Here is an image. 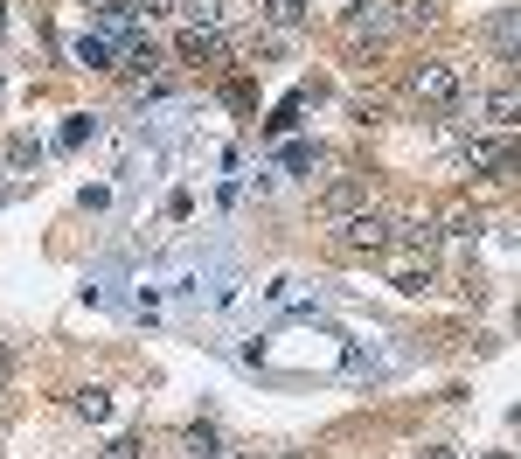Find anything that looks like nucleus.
Here are the masks:
<instances>
[{
	"instance_id": "17",
	"label": "nucleus",
	"mask_w": 521,
	"mask_h": 459,
	"mask_svg": "<svg viewBox=\"0 0 521 459\" xmlns=\"http://www.w3.org/2000/svg\"><path fill=\"white\" fill-rule=\"evenodd\" d=\"M271 459H306V453H271Z\"/></svg>"
},
{
	"instance_id": "13",
	"label": "nucleus",
	"mask_w": 521,
	"mask_h": 459,
	"mask_svg": "<svg viewBox=\"0 0 521 459\" xmlns=\"http://www.w3.org/2000/svg\"><path fill=\"white\" fill-rule=\"evenodd\" d=\"M77 411H84V418H98V425H105V418H112V397H105V390H84V397H77Z\"/></svg>"
},
{
	"instance_id": "11",
	"label": "nucleus",
	"mask_w": 521,
	"mask_h": 459,
	"mask_svg": "<svg viewBox=\"0 0 521 459\" xmlns=\"http://www.w3.org/2000/svg\"><path fill=\"white\" fill-rule=\"evenodd\" d=\"M487 119H494V126H515V84H501V91L487 98Z\"/></svg>"
},
{
	"instance_id": "20",
	"label": "nucleus",
	"mask_w": 521,
	"mask_h": 459,
	"mask_svg": "<svg viewBox=\"0 0 521 459\" xmlns=\"http://www.w3.org/2000/svg\"><path fill=\"white\" fill-rule=\"evenodd\" d=\"M0 28H7V7H0Z\"/></svg>"
},
{
	"instance_id": "16",
	"label": "nucleus",
	"mask_w": 521,
	"mask_h": 459,
	"mask_svg": "<svg viewBox=\"0 0 521 459\" xmlns=\"http://www.w3.org/2000/svg\"><path fill=\"white\" fill-rule=\"evenodd\" d=\"M174 0H132V14H167Z\"/></svg>"
},
{
	"instance_id": "4",
	"label": "nucleus",
	"mask_w": 521,
	"mask_h": 459,
	"mask_svg": "<svg viewBox=\"0 0 521 459\" xmlns=\"http://www.w3.org/2000/svg\"><path fill=\"white\" fill-rule=\"evenodd\" d=\"M174 56H181V63H216L223 42H216V28H188V35L174 42Z\"/></svg>"
},
{
	"instance_id": "10",
	"label": "nucleus",
	"mask_w": 521,
	"mask_h": 459,
	"mask_svg": "<svg viewBox=\"0 0 521 459\" xmlns=\"http://www.w3.org/2000/svg\"><path fill=\"white\" fill-rule=\"evenodd\" d=\"M174 7H181L195 28H216V21H223V0H174Z\"/></svg>"
},
{
	"instance_id": "3",
	"label": "nucleus",
	"mask_w": 521,
	"mask_h": 459,
	"mask_svg": "<svg viewBox=\"0 0 521 459\" xmlns=\"http://www.w3.org/2000/svg\"><path fill=\"white\" fill-rule=\"evenodd\" d=\"M341 28H348L355 42H362V35H369V42H383V35L396 28V7H390V0H362V7H348V14H341Z\"/></svg>"
},
{
	"instance_id": "19",
	"label": "nucleus",
	"mask_w": 521,
	"mask_h": 459,
	"mask_svg": "<svg viewBox=\"0 0 521 459\" xmlns=\"http://www.w3.org/2000/svg\"><path fill=\"white\" fill-rule=\"evenodd\" d=\"M487 459H515V453H487Z\"/></svg>"
},
{
	"instance_id": "8",
	"label": "nucleus",
	"mask_w": 521,
	"mask_h": 459,
	"mask_svg": "<svg viewBox=\"0 0 521 459\" xmlns=\"http://www.w3.org/2000/svg\"><path fill=\"white\" fill-rule=\"evenodd\" d=\"M431 286H438L431 258H424V265H396V293H431Z\"/></svg>"
},
{
	"instance_id": "15",
	"label": "nucleus",
	"mask_w": 521,
	"mask_h": 459,
	"mask_svg": "<svg viewBox=\"0 0 521 459\" xmlns=\"http://www.w3.org/2000/svg\"><path fill=\"white\" fill-rule=\"evenodd\" d=\"M105 459H139V439H112V453Z\"/></svg>"
},
{
	"instance_id": "9",
	"label": "nucleus",
	"mask_w": 521,
	"mask_h": 459,
	"mask_svg": "<svg viewBox=\"0 0 521 459\" xmlns=\"http://www.w3.org/2000/svg\"><path fill=\"white\" fill-rule=\"evenodd\" d=\"M306 14H313L306 0H271V7H264V21H271V28H299Z\"/></svg>"
},
{
	"instance_id": "12",
	"label": "nucleus",
	"mask_w": 521,
	"mask_h": 459,
	"mask_svg": "<svg viewBox=\"0 0 521 459\" xmlns=\"http://www.w3.org/2000/svg\"><path fill=\"white\" fill-rule=\"evenodd\" d=\"M320 202H327V209H341V216H348V209H355V202H362V188H355V181H334V188H327V195H320Z\"/></svg>"
},
{
	"instance_id": "1",
	"label": "nucleus",
	"mask_w": 521,
	"mask_h": 459,
	"mask_svg": "<svg viewBox=\"0 0 521 459\" xmlns=\"http://www.w3.org/2000/svg\"><path fill=\"white\" fill-rule=\"evenodd\" d=\"M341 244H348V251H362V258H383V251L396 244V223H390V216H376V209H348Z\"/></svg>"
},
{
	"instance_id": "14",
	"label": "nucleus",
	"mask_w": 521,
	"mask_h": 459,
	"mask_svg": "<svg viewBox=\"0 0 521 459\" xmlns=\"http://www.w3.org/2000/svg\"><path fill=\"white\" fill-rule=\"evenodd\" d=\"M7 167H35V140H7Z\"/></svg>"
},
{
	"instance_id": "2",
	"label": "nucleus",
	"mask_w": 521,
	"mask_h": 459,
	"mask_svg": "<svg viewBox=\"0 0 521 459\" xmlns=\"http://www.w3.org/2000/svg\"><path fill=\"white\" fill-rule=\"evenodd\" d=\"M410 91H417L424 105H459V70H452V63H417V70H410Z\"/></svg>"
},
{
	"instance_id": "5",
	"label": "nucleus",
	"mask_w": 521,
	"mask_h": 459,
	"mask_svg": "<svg viewBox=\"0 0 521 459\" xmlns=\"http://www.w3.org/2000/svg\"><path fill=\"white\" fill-rule=\"evenodd\" d=\"M84 7L105 21V35H112V42H126V28H132V0H84Z\"/></svg>"
},
{
	"instance_id": "7",
	"label": "nucleus",
	"mask_w": 521,
	"mask_h": 459,
	"mask_svg": "<svg viewBox=\"0 0 521 459\" xmlns=\"http://www.w3.org/2000/svg\"><path fill=\"white\" fill-rule=\"evenodd\" d=\"M112 56H119L112 35H84V42H77V63H84V70H112Z\"/></svg>"
},
{
	"instance_id": "6",
	"label": "nucleus",
	"mask_w": 521,
	"mask_h": 459,
	"mask_svg": "<svg viewBox=\"0 0 521 459\" xmlns=\"http://www.w3.org/2000/svg\"><path fill=\"white\" fill-rule=\"evenodd\" d=\"M515 167V147L508 140H487V147H473V174H508Z\"/></svg>"
},
{
	"instance_id": "18",
	"label": "nucleus",
	"mask_w": 521,
	"mask_h": 459,
	"mask_svg": "<svg viewBox=\"0 0 521 459\" xmlns=\"http://www.w3.org/2000/svg\"><path fill=\"white\" fill-rule=\"evenodd\" d=\"M0 376H7V348H0Z\"/></svg>"
}]
</instances>
